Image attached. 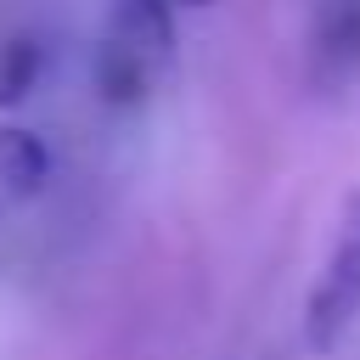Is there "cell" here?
<instances>
[{
	"instance_id": "6",
	"label": "cell",
	"mask_w": 360,
	"mask_h": 360,
	"mask_svg": "<svg viewBox=\"0 0 360 360\" xmlns=\"http://www.w3.org/2000/svg\"><path fill=\"white\" fill-rule=\"evenodd\" d=\"M174 6H208V0H174Z\"/></svg>"
},
{
	"instance_id": "2",
	"label": "cell",
	"mask_w": 360,
	"mask_h": 360,
	"mask_svg": "<svg viewBox=\"0 0 360 360\" xmlns=\"http://www.w3.org/2000/svg\"><path fill=\"white\" fill-rule=\"evenodd\" d=\"M315 62L326 79L360 68V0H321L315 17Z\"/></svg>"
},
{
	"instance_id": "4",
	"label": "cell",
	"mask_w": 360,
	"mask_h": 360,
	"mask_svg": "<svg viewBox=\"0 0 360 360\" xmlns=\"http://www.w3.org/2000/svg\"><path fill=\"white\" fill-rule=\"evenodd\" d=\"M146 68H152L146 51H135V45H124V39H107L101 56H96V84H101V96H107L112 107H129V101L146 96Z\"/></svg>"
},
{
	"instance_id": "1",
	"label": "cell",
	"mask_w": 360,
	"mask_h": 360,
	"mask_svg": "<svg viewBox=\"0 0 360 360\" xmlns=\"http://www.w3.org/2000/svg\"><path fill=\"white\" fill-rule=\"evenodd\" d=\"M354 321H360V197L349 202L343 231H338V242H332V259H326L321 281L309 287L304 343H309L315 354H332Z\"/></svg>"
},
{
	"instance_id": "3",
	"label": "cell",
	"mask_w": 360,
	"mask_h": 360,
	"mask_svg": "<svg viewBox=\"0 0 360 360\" xmlns=\"http://www.w3.org/2000/svg\"><path fill=\"white\" fill-rule=\"evenodd\" d=\"M51 180V152L34 129L0 124V191L6 197H34Z\"/></svg>"
},
{
	"instance_id": "5",
	"label": "cell",
	"mask_w": 360,
	"mask_h": 360,
	"mask_svg": "<svg viewBox=\"0 0 360 360\" xmlns=\"http://www.w3.org/2000/svg\"><path fill=\"white\" fill-rule=\"evenodd\" d=\"M39 68H45V51H39V39H28V34H11V39H0V107H17V101H28V90L39 84Z\"/></svg>"
}]
</instances>
